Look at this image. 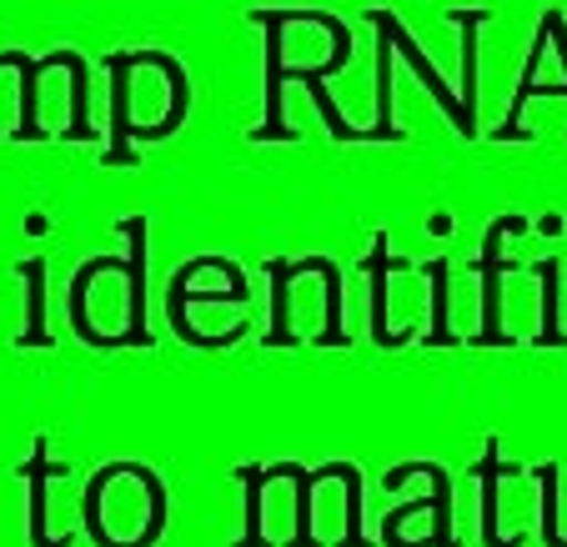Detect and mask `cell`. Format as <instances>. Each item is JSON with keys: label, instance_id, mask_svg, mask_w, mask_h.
<instances>
[{"label": "cell", "instance_id": "1", "mask_svg": "<svg viewBox=\"0 0 567 547\" xmlns=\"http://www.w3.org/2000/svg\"><path fill=\"white\" fill-rule=\"evenodd\" d=\"M513 226H523L513 216V221H497L493 231H487V247H482V342H507L503 337V322H497V277H503V261H497V241L513 231Z\"/></svg>", "mask_w": 567, "mask_h": 547}, {"label": "cell", "instance_id": "2", "mask_svg": "<svg viewBox=\"0 0 567 547\" xmlns=\"http://www.w3.org/2000/svg\"><path fill=\"white\" fill-rule=\"evenodd\" d=\"M131 257H126V271H131V327H126V342H151L146 327H141V311H146V251H141V237H146V226L131 221Z\"/></svg>", "mask_w": 567, "mask_h": 547}, {"label": "cell", "instance_id": "3", "mask_svg": "<svg viewBox=\"0 0 567 547\" xmlns=\"http://www.w3.org/2000/svg\"><path fill=\"white\" fill-rule=\"evenodd\" d=\"M503 473L507 467L497 462V447H487V457L477 462V477L487 487V497H482V543L487 547H517V537H497V477Z\"/></svg>", "mask_w": 567, "mask_h": 547}, {"label": "cell", "instance_id": "4", "mask_svg": "<svg viewBox=\"0 0 567 547\" xmlns=\"http://www.w3.org/2000/svg\"><path fill=\"white\" fill-rule=\"evenodd\" d=\"M386 237H377V247H372V257H362V271L372 277V332H377V342H396L392 332H386Z\"/></svg>", "mask_w": 567, "mask_h": 547}, {"label": "cell", "instance_id": "5", "mask_svg": "<svg viewBox=\"0 0 567 547\" xmlns=\"http://www.w3.org/2000/svg\"><path fill=\"white\" fill-rule=\"evenodd\" d=\"M25 477H31V493H35L31 543H35V547H65V537H45V437L35 442V462L25 467Z\"/></svg>", "mask_w": 567, "mask_h": 547}, {"label": "cell", "instance_id": "6", "mask_svg": "<svg viewBox=\"0 0 567 547\" xmlns=\"http://www.w3.org/2000/svg\"><path fill=\"white\" fill-rule=\"evenodd\" d=\"M25 287H31V332L21 337L25 347H45L51 337H45V261H25L21 267Z\"/></svg>", "mask_w": 567, "mask_h": 547}, {"label": "cell", "instance_id": "7", "mask_svg": "<svg viewBox=\"0 0 567 547\" xmlns=\"http://www.w3.org/2000/svg\"><path fill=\"white\" fill-rule=\"evenodd\" d=\"M412 473H427L432 487H437V497H432V507H437V533H432V547H457V537H452V523H447V497H452V483L442 467H432V462H412Z\"/></svg>", "mask_w": 567, "mask_h": 547}, {"label": "cell", "instance_id": "8", "mask_svg": "<svg viewBox=\"0 0 567 547\" xmlns=\"http://www.w3.org/2000/svg\"><path fill=\"white\" fill-rule=\"evenodd\" d=\"M236 477L247 483V537H241V547H261V487H267V477L257 467H241Z\"/></svg>", "mask_w": 567, "mask_h": 547}, {"label": "cell", "instance_id": "9", "mask_svg": "<svg viewBox=\"0 0 567 547\" xmlns=\"http://www.w3.org/2000/svg\"><path fill=\"white\" fill-rule=\"evenodd\" d=\"M432 297H437V311H432V337L427 342H452V327H447V267L432 261Z\"/></svg>", "mask_w": 567, "mask_h": 547}]
</instances>
